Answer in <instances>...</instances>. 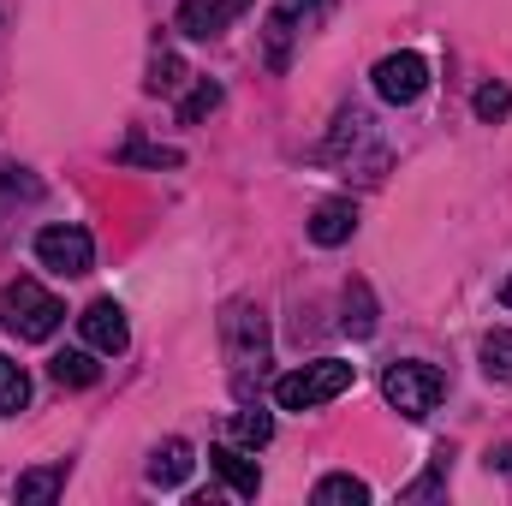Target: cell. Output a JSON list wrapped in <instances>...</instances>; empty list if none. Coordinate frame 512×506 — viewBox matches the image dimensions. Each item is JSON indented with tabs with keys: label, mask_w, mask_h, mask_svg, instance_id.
<instances>
[{
	"label": "cell",
	"mask_w": 512,
	"mask_h": 506,
	"mask_svg": "<svg viewBox=\"0 0 512 506\" xmlns=\"http://www.w3.org/2000/svg\"><path fill=\"white\" fill-rule=\"evenodd\" d=\"M0 322H6L18 340H48V334L66 322V304H60L48 286H36V280H12V286L0 292Z\"/></svg>",
	"instance_id": "cell-1"
},
{
	"label": "cell",
	"mask_w": 512,
	"mask_h": 506,
	"mask_svg": "<svg viewBox=\"0 0 512 506\" xmlns=\"http://www.w3.org/2000/svg\"><path fill=\"white\" fill-rule=\"evenodd\" d=\"M483 376L512 387V328H495V334L483 340Z\"/></svg>",
	"instance_id": "cell-15"
},
{
	"label": "cell",
	"mask_w": 512,
	"mask_h": 506,
	"mask_svg": "<svg viewBox=\"0 0 512 506\" xmlns=\"http://www.w3.org/2000/svg\"><path fill=\"white\" fill-rule=\"evenodd\" d=\"M245 6H251V0H185V6H179V30L197 36V42H209V36H221Z\"/></svg>",
	"instance_id": "cell-8"
},
{
	"label": "cell",
	"mask_w": 512,
	"mask_h": 506,
	"mask_svg": "<svg viewBox=\"0 0 512 506\" xmlns=\"http://www.w3.org/2000/svg\"><path fill=\"white\" fill-rule=\"evenodd\" d=\"M328 12H334V0H274V12H268V66L286 72V60H292V36L316 30Z\"/></svg>",
	"instance_id": "cell-4"
},
{
	"label": "cell",
	"mask_w": 512,
	"mask_h": 506,
	"mask_svg": "<svg viewBox=\"0 0 512 506\" xmlns=\"http://www.w3.org/2000/svg\"><path fill=\"white\" fill-rule=\"evenodd\" d=\"M233 435H239L245 447H268V441H274V417H268V411H239V417H233Z\"/></svg>",
	"instance_id": "cell-21"
},
{
	"label": "cell",
	"mask_w": 512,
	"mask_h": 506,
	"mask_svg": "<svg viewBox=\"0 0 512 506\" xmlns=\"http://www.w3.org/2000/svg\"><path fill=\"white\" fill-rule=\"evenodd\" d=\"M24 405H30V376L12 358H0V417H18Z\"/></svg>",
	"instance_id": "cell-17"
},
{
	"label": "cell",
	"mask_w": 512,
	"mask_h": 506,
	"mask_svg": "<svg viewBox=\"0 0 512 506\" xmlns=\"http://www.w3.org/2000/svg\"><path fill=\"white\" fill-rule=\"evenodd\" d=\"M78 328H84V346H90V352H102V358H120V352L131 346L126 310H120L114 298H96V304L78 316Z\"/></svg>",
	"instance_id": "cell-7"
},
{
	"label": "cell",
	"mask_w": 512,
	"mask_h": 506,
	"mask_svg": "<svg viewBox=\"0 0 512 506\" xmlns=\"http://www.w3.org/2000/svg\"><path fill=\"white\" fill-rule=\"evenodd\" d=\"M36 262L54 268V274H90L96 245H90L84 227H42V233H36Z\"/></svg>",
	"instance_id": "cell-5"
},
{
	"label": "cell",
	"mask_w": 512,
	"mask_h": 506,
	"mask_svg": "<svg viewBox=\"0 0 512 506\" xmlns=\"http://www.w3.org/2000/svg\"><path fill=\"white\" fill-rule=\"evenodd\" d=\"M346 387H352V364L316 358V364H304V370H292V376L274 381V405H280V411H316V405L340 399Z\"/></svg>",
	"instance_id": "cell-2"
},
{
	"label": "cell",
	"mask_w": 512,
	"mask_h": 506,
	"mask_svg": "<svg viewBox=\"0 0 512 506\" xmlns=\"http://www.w3.org/2000/svg\"><path fill=\"white\" fill-rule=\"evenodd\" d=\"M191 465H197L191 441H161V447L149 453V483H155V489H179V483L191 477Z\"/></svg>",
	"instance_id": "cell-11"
},
{
	"label": "cell",
	"mask_w": 512,
	"mask_h": 506,
	"mask_svg": "<svg viewBox=\"0 0 512 506\" xmlns=\"http://www.w3.org/2000/svg\"><path fill=\"white\" fill-rule=\"evenodd\" d=\"M215 108H221V84H215V78H203V84L179 102V120H185V126H197V120H203V114H215Z\"/></svg>",
	"instance_id": "cell-20"
},
{
	"label": "cell",
	"mask_w": 512,
	"mask_h": 506,
	"mask_svg": "<svg viewBox=\"0 0 512 506\" xmlns=\"http://www.w3.org/2000/svg\"><path fill=\"white\" fill-rule=\"evenodd\" d=\"M507 114H512V90H507V84H483V90H477V120L501 126Z\"/></svg>",
	"instance_id": "cell-22"
},
{
	"label": "cell",
	"mask_w": 512,
	"mask_h": 506,
	"mask_svg": "<svg viewBox=\"0 0 512 506\" xmlns=\"http://www.w3.org/2000/svg\"><path fill=\"white\" fill-rule=\"evenodd\" d=\"M185 84V66H179V54H155L149 60V78H143V90L149 96H173Z\"/></svg>",
	"instance_id": "cell-19"
},
{
	"label": "cell",
	"mask_w": 512,
	"mask_h": 506,
	"mask_svg": "<svg viewBox=\"0 0 512 506\" xmlns=\"http://www.w3.org/2000/svg\"><path fill=\"white\" fill-rule=\"evenodd\" d=\"M227 346H233V364H239V370L262 364L268 334H262V316H256L251 304H233V310H227Z\"/></svg>",
	"instance_id": "cell-9"
},
{
	"label": "cell",
	"mask_w": 512,
	"mask_h": 506,
	"mask_svg": "<svg viewBox=\"0 0 512 506\" xmlns=\"http://www.w3.org/2000/svg\"><path fill=\"white\" fill-rule=\"evenodd\" d=\"M382 393H387V405H393L399 417L423 423V417L441 405L447 381H441V370H435V364H393V370L382 376Z\"/></svg>",
	"instance_id": "cell-3"
},
{
	"label": "cell",
	"mask_w": 512,
	"mask_h": 506,
	"mask_svg": "<svg viewBox=\"0 0 512 506\" xmlns=\"http://www.w3.org/2000/svg\"><path fill=\"white\" fill-rule=\"evenodd\" d=\"M120 161H143V167H179V149H161V143H137L131 137L120 149Z\"/></svg>",
	"instance_id": "cell-23"
},
{
	"label": "cell",
	"mask_w": 512,
	"mask_h": 506,
	"mask_svg": "<svg viewBox=\"0 0 512 506\" xmlns=\"http://www.w3.org/2000/svg\"><path fill=\"white\" fill-rule=\"evenodd\" d=\"M48 376L60 381V387H90V381L102 376V364H96V352H60L48 364Z\"/></svg>",
	"instance_id": "cell-14"
},
{
	"label": "cell",
	"mask_w": 512,
	"mask_h": 506,
	"mask_svg": "<svg viewBox=\"0 0 512 506\" xmlns=\"http://www.w3.org/2000/svg\"><path fill=\"white\" fill-rule=\"evenodd\" d=\"M352 233H358V209H352L346 197H328V203H316V215H310V239H316L322 251L346 245Z\"/></svg>",
	"instance_id": "cell-10"
},
{
	"label": "cell",
	"mask_w": 512,
	"mask_h": 506,
	"mask_svg": "<svg viewBox=\"0 0 512 506\" xmlns=\"http://www.w3.org/2000/svg\"><path fill=\"white\" fill-rule=\"evenodd\" d=\"M501 304H507V310H512V274H507V286H501Z\"/></svg>",
	"instance_id": "cell-25"
},
{
	"label": "cell",
	"mask_w": 512,
	"mask_h": 506,
	"mask_svg": "<svg viewBox=\"0 0 512 506\" xmlns=\"http://www.w3.org/2000/svg\"><path fill=\"white\" fill-rule=\"evenodd\" d=\"M209 465L221 471V483H227L233 495L256 501V489H262V471H256V459H245L239 447H209Z\"/></svg>",
	"instance_id": "cell-12"
},
{
	"label": "cell",
	"mask_w": 512,
	"mask_h": 506,
	"mask_svg": "<svg viewBox=\"0 0 512 506\" xmlns=\"http://www.w3.org/2000/svg\"><path fill=\"white\" fill-rule=\"evenodd\" d=\"M66 489V465H48V471H24L18 477V501H54Z\"/></svg>",
	"instance_id": "cell-18"
},
{
	"label": "cell",
	"mask_w": 512,
	"mask_h": 506,
	"mask_svg": "<svg viewBox=\"0 0 512 506\" xmlns=\"http://www.w3.org/2000/svg\"><path fill=\"white\" fill-rule=\"evenodd\" d=\"M340 310H346V316H340V328H346L352 340H370V334H376V292H370L364 280H352V286H346Z\"/></svg>",
	"instance_id": "cell-13"
},
{
	"label": "cell",
	"mask_w": 512,
	"mask_h": 506,
	"mask_svg": "<svg viewBox=\"0 0 512 506\" xmlns=\"http://www.w3.org/2000/svg\"><path fill=\"white\" fill-rule=\"evenodd\" d=\"M364 501H370V489L358 477H346V471H334V477L316 483V506H364Z\"/></svg>",
	"instance_id": "cell-16"
},
{
	"label": "cell",
	"mask_w": 512,
	"mask_h": 506,
	"mask_svg": "<svg viewBox=\"0 0 512 506\" xmlns=\"http://www.w3.org/2000/svg\"><path fill=\"white\" fill-rule=\"evenodd\" d=\"M489 465H501V471L512 477V447H501V453H489Z\"/></svg>",
	"instance_id": "cell-24"
},
{
	"label": "cell",
	"mask_w": 512,
	"mask_h": 506,
	"mask_svg": "<svg viewBox=\"0 0 512 506\" xmlns=\"http://www.w3.org/2000/svg\"><path fill=\"white\" fill-rule=\"evenodd\" d=\"M376 96L382 102H393V108H405V102H417L423 96V84H429V66H423V54H387V60H376Z\"/></svg>",
	"instance_id": "cell-6"
}]
</instances>
